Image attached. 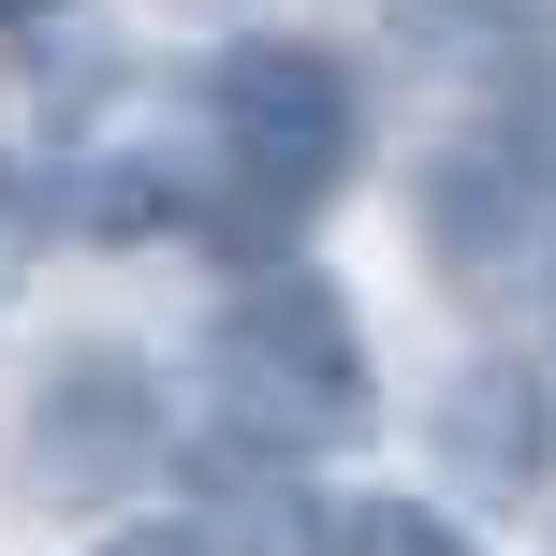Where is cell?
<instances>
[{"mask_svg":"<svg viewBox=\"0 0 556 556\" xmlns=\"http://www.w3.org/2000/svg\"><path fill=\"white\" fill-rule=\"evenodd\" d=\"M29 15H59V0H0V45H15V29H29Z\"/></svg>","mask_w":556,"mask_h":556,"instance_id":"6","label":"cell"},{"mask_svg":"<svg viewBox=\"0 0 556 556\" xmlns=\"http://www.w3.org/2000/svg\"><path fill=\"white\" fill-rule=\"evenodd\" d=\"M147 440H162V410H147V366L88 352V366H59V381L29 395L15 483H29V498H117V483L147 469Z\"/></svg>","mask_w":556,"mask_h":556,"instance_id":"3","label":"cell"},{"mask_svg":"<svg viewBox=\"0 0 556 556\" xmlns=\"http://www.w3.org/2000/svg\"><path fill=\"white\" fill-rule=\"evenodd\" d=\"M323 556H483V542L454 528V513H425V498H337Z\"/></svg>","mask_w":556,"mask_h":556,"instance_id":"4","label":"cell"},{"mask_svg":"<svg viewBox=\"0 0 556 556\" xmlns=\"http://www.w3.org/2000/svg\"><path fill=\"white\" fill-rule=\"evenodd\" d=\"M0 278H15V191H0Z\"/></svg>","mask_w":556,"mask_h":556,"instance_id":"7","label":"cell"},{"mask_svg":"<svg viewBox=\"0 0 556 556\" xmlns=\"http://www.w3.org/2000/svg\"><path fill=\"white\" fill-rule=\"evenodd\" d=\"M205 395H220V425L264 440V454H337V440L381 425L366 323L337 307V278H307V264H264L250 293L220 307V337H205Z\"/></svg>","mask_w":556,"mask_h":556,"instance_id":"1","label":"cell"},{"mask_svg":"<svg viewBox=\"0 0 556 556\" xmlns=\"http://www.w3.org/2000/svg\"><path fill=\"white\" fill-rule=\"evenodd\" d=\"M205 147H220V205L250 250H278L293 220H323L352 176V74L323 45H235L205 74Z\"/></svg>","mask_w":556,"mask_h":556,"instance_id":"2","label":"cell"},{"mask_svg":"<svg viewBox=\"0 0 556 556\" xmlns=\"http://www.w3.org/2000/svg\"><path fill=\"white\" fill-rule=\"evenodd\" d=\"M103 556H220V542H191V528H132V542H103Z\"/></svg>","mask_w":556,"mask_h":556,"instance_id":"5","label":"cell"}]
</instances>
